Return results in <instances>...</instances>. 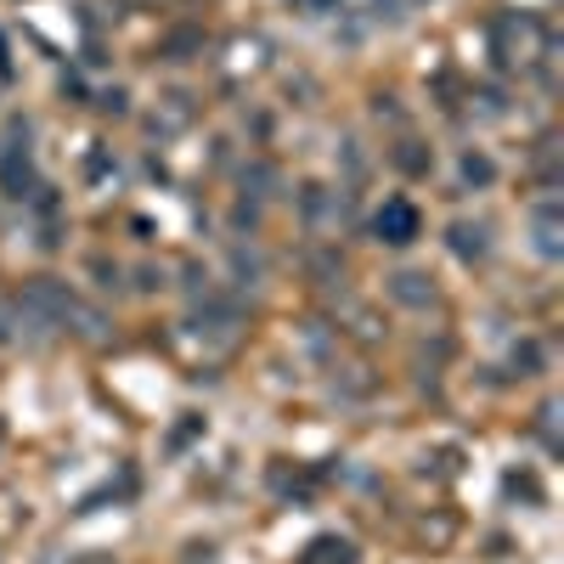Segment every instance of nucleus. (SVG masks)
<instances>
[{
	"label": "nucleus",
	"instance_id": "nucleus-1",
	"mask_svg": "<svg viewBox=\"0 0 564 564\" xmlns=\"http://www.w3.org/2000/svg\"><path fill=\"white\" fill-rule=\"evenodd\" d=\"M384 294H390L401 311H430V305H441V282L423 271V265H401V271L384 276Z\"/></svg>",
	"mask_w": 564,
	"mask_h": 564
},
{
	"label": "nucleus",
	"instance_id": "nucleus-2",
	"mask_svg": "<svg viewBox=\"0 0 564 564\" xmlns=\"http://www.w3.org/2000/svg\"><path fill=\"white\" fill-rule=\"evenodd\" d=\"M372 231H379V243L406 249V243L423 238V215H417L412 198H384V209H379V220H372Z\"/></svg>",
	"mask_w": 564,
	"mask_h": 564
},
{
	"label": "nucleus",
	"instance_id": "nucleus-3",
	"mask_svg": "<svg viewBox=\"0 0 564 564\" xmlns=\"http://www.w3.org/2000/svg\"><path fill=\"white\" fill-rule=\"evenodd\" d=\"M446 243L463 265H486L491 260V226L486 220H452L446 226Z\"/></svg>",
	"mask_w": 564,
	"mask_h": 564
},
{
	"label": "nucleus",
	"instance_id": "nucleus-4",
	"mask_svg": "<svg viewBox=\"0 0 564 564\" xmlns=\"http://www.w3.org/2000/svg\"><path fill=\"white\" fill-rule=\"evenodd\" d=\"M390 164H395V170H401L406 181H423V175H430V170H435V153H430V148H423V141H417V135H401V141H395V148H390Z\"/></svg>",
	"mask_w": 564,
	"mask_h": 564
},
{
	"label": "nucleus",
	"instance_id": "nucleus-5",
	"mask_svg": "<svg viewBox=\"0 0 564 564\" xmlns=\"http://www.w3.org/2000/svg\"><path fill=\"white\" fill-rule=\"evenodd\" d=\"M457 175H463V186H475V193H486V186H497V159H491V153H475V148H463Z\"/></svg>",
	"mask_w": 564,
	"mask_h": 564
},
{
	"label": "nucleus",
	"instance_id": "nucleus-6",
	"mask_svg": "<svg viewBox=\"0 0 564 564\" xmlns=\"http://www.w3.org/2000/svg\"><path fill=\"white\" fill-rule=\"evenodd\" d=\"M300 564H356V542H345V536H316V542L300 553Z\"/></svg>",
	"mask_w": 564,
	"mask_h": 564
},
{
	"label": "nucleus",
	"instance_id": "nucleus-7",
	"mask_svg": "<svg viewBox=\"0 0 564 564\" xmlns=\"http://www.w3.org/2000/svg\"><path fill=\"white\" fill-rule=\"evenodd\" d=\"M345 254L334 249V243H322V249H311V276H316V289H334V282H345Z\"/></svg>",
	"mask_w": 564,
	"mask_h": 564
},
{
	"label": "nucleus",
	"instance_id": "nucleus-8",
	"mask_svg": "<svg viewBox=\"0 0 564 564\" xmlns=\"http://www.w3.org/2000/svg\"><path fill=\"white\" fill-rule=\"evenodd\" d=\"M531 231H536V254H558V238H553V204H542L536 215H531Z\"/></svg>",
	"mask_w": 564,
	"mask_h": 564
},
{
	"label": "nucleus",
	"instance_id": "nucleus-9",
	"mask_svg": "<svg viewBox=\"0 0 564 564\" xmlns=\"http://www.w3.org/2000/svg\"><path fill=\"white\" fill-rule=\"evenodd\" d=\"M164 52H170L164 63H175V52H204V34H193V29H175V34L164 40Z\"/></svg>",
	"mask_w": 564,
	"mask_h": 564
}]
</instances>
